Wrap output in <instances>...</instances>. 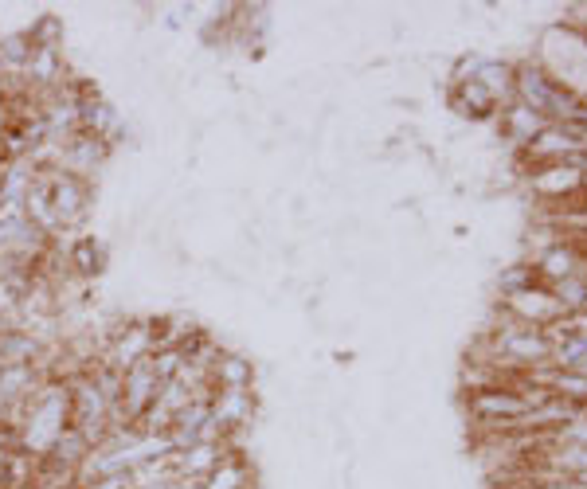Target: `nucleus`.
<instances>
[{
	"mask_svg": "<svg viewBox=\"0 0 587 489\" xmlns=\"http://www.w3.org/2000/svg\"><path fill=\"white\" fill-rule=\"evenodd\" d=\"M71 427V392L67 380H44L28 400V415L20 423V450L47 458L59 435Z\"/></svg>",
	"mask_w": 587,
	"mask_h": 489,
	"instance_id": "nucleus-1",
	"label": "nucleus"
},
{
	"mask_svg": "<svg viewBox=\"0 0 587 489\" xmlns=\"http://www.w3.org/2000/svg\"><path fill=\"white\" fill-rule=\"evenodd\" d=\"M47 180V196H51V208L63 223V231L79 235V227L94 216V188L83 184V180L67 177L59 169H40Z\"/></svg>",
	"mask_w": 587,
	"mask_h": 489,
	"instance_id": "nucleus-2",
	"label": "nucleus"
},
{
	"mask_svg": "<svg viewBox=\"0 0 587 489\" xmlns=\"http://www.w3.org/2000/svg\"><path fill=\"white\" fill-rule=\"evenodd\" d=\"M157 349V333H153V317H134V321H126L114 337H106V345H102V356H98V364H106V368H114V372H130L134 364L141 360H149Z\"/></svg>",
	"mask_w": 587,
	"mask_h": 489,
	"instance_id": "nucleus-3",
	"label": "nucleus"
},
{
	"mask_svg": "<svg viewBox=\"0 0 587 489\" xmlns=\"http://www.w3.org/2000/svg\"><path fill=\"white\" fill-rule=\"evenodd\" d=\"M521 157L533 161V169L537 165H584L587 145L580 137V126H544L541 134L521 149Z\"/></svg>",
	"mask_w": 587,
	"mask_h": 489,
	"instance_id": "nucleus-4",
	"label": "nucleus"
},
{
	"mask_svg": "<svg viewBox=\"0 0 587 489\" xmlns=\"http://www.w3.org/2000/svg\"><path fill=\"white\" fill-rule=\"evenodd\" d=\"M466 407H470V415L482 423L486 435H494L505 423H513V419H521V415L529 411L525 396H521L509 380H505V384H494V388H482V392H470V396H466Z\"/></svg>",
	"mask_w": 587,
	"mask_h": 489,
	"instance_id": "nucleus-5",
	"label": "nucleus"
},
{
	"mask_svg": "<svg viewBox=\"0 0 587 489\" xmlns=\"http://www.w3.org/2000/svg\"><path fill=\"white\" fill-rule=\"evenodd\" d=\"M501 310H505V317H513V321H521V325H533V329H548L552 321L564 317L560 298H556L552 286H544V282H533V286H525V290H517V294H505V298H501Z\"/></svg>",
	"mask_w": 587,
	"mask_h": 489,
	"instance_id": "nucleus-6",
	"label": "nucleus"
},
{
	"mask_svg": "<svg viewBox=\"0 0 587 489\" xmlns=\"http://www.w3.org/2000/svg\"><path fill=\"white\" fill-rule=\"evenodd\" d=\"M208 407H212V423L224 435H243V431H251L259 423V392L255 388H247V392H239V388H216Z\"/></svg>",
	"mask_w": 587,
	"mask_h": 489,
	"instance_id": "nucleus-7",
	"label": "nucleus"
},
{
	"mask_svg": "<svg viewBox=\"0 0 587 489\" xmlns=\"http://www.w3.org/2000/svg\"><path fill=\"white\" fill-rule=\"evenodd\" d=\"M529 184L548 204L576 200L580 192H587V161L584 165H537L529 173Z\"/></svg>",
	"mask_w": 587,
	"mask_h": 489,
	"instance_id": "nucleus-8",
	"label": "nucleus"
},
{
	"mask_svg": "<svg viewBox=\"0 0 587 489\" xmlns=\"http://www.w3.org/2000/svg\"><path fill=\"white\" fill-rule=\"evenodd\" d=\"M157 392H161V380L153 372V360H141V364H134L122 376V415H126L130 427H137V419L149 411V403L157 400Z\"/></svg>",
	"mask_w": 587,
	"mask_h": 489,
	"instance_id": "nucleus-9",
	"label": "nucleus"
},
{
	"mask_svg": "<svg viewBox=\"0 0 587 489\" xmlns=\"http://www.w3.org/2000/svg\"><path fill=\"white\" fill-rule=\"evenodd\" d=\"M259 384V368L247 353H235V349H224L220 360L212 364V388H255Z\"/></svg>",
	"mask_w": 587,
	"mask_h": 489,
	"instance_id": "nucleus-10",
	"label": "nucleus"
},
{
	"mask_svg": "<svg viewBox=\"0 0 587 489\" xmlns=\"http://www.w3.org/2000/svg\"><path fill=\"white\" fill-rule=\"evenodd\" d=\"M497 122H501V134L509 137L517 149H525V145H529V141H533V137L548 126L537 110H529V106H525V102H517V98H513L509 106H501Z\"/></svg>",
	"mask_w": 587,
	"mask_h": 489,
	"instance_id": "nucleus-11",
	"label": "nucleus"
},
{
	"mask_svg": "<svg viewBox=\"0 0 587 489\" xmlns=\"http://www.w3.org/2000/svg\"><path fill=\"white\" fill-rule=\"evenodd\" d=\"M200 489H255V466L247 454H224L220 466L200 482Z\"/></svg>",
	"mask_w": 587,
	"mask_h": 489,
	"instance_id": "nucleus-12",
	"label": "nucleus"
},
{
	"mask_svg": "<svg viewBox=\"0 0 587 489\" xmlns=\"http://www.w3.org/2000/svg\"><path fill=\"white\" fill-rule=\"evenodd\" d=\"M533 282H541L533 263H513V267H505L501 274H497V290H501V298H505V294H517V290H525V286H533Z\"/></svg>",
	"mask_w": 587,
	"mask_h": 489,
	"instance_id": "nucleus-13",
	"label": "nucleus"
},
{
	"mask_svg": "<svg viewBox=\"0 0 587 489\" xmlns=\"http://www.w3.org/2000/svg\"><path fill=\"white\" fill-rule=\"evenodd\" d=\"M12 450H20V435H16V427L0 423V454H12Z\"/></svg>",
	"mask_w": 587,
	"mask_h": 489,
	"instance_id": "nucleus-14",
	"label": "nucleus"
},
{
	"mask_svg": "<svg viewBox=\"0 0 587 489\" xmlns=\"http://www.w3.org/2000/svg\"><path fill=\"white\" fill-rule=\"evenodd\" d=\"M149 489H177V482H169V486H149Z\"/></svg>",
	"mask_w": 587,
	"mask_h": 489,
	"instance_id": "nucleus-15",
	"label": "nucleus"
},
{
	"mask_svg": "<svg viewBox=\"0 0 587 489\" xmlns=\"http://www.w3.org/2000/svg\"><path fill=\"white\" fill-rule=\"evenodd\" d=\"M580 372H584V376H587V360H584V364H580Z\"/></svg>",
	"mask_w": 587,
	"mask_h": 489,
	"instance_id": "nucleus-16",
	"label": "nucleus"
},
{
	"mask_svg": "<svg viewBox=\"0 0 587 489\" xmlns=\"http://www.w3.org/2000/svg\"><path fill=\"white\" fill-rule=\"evenodd\" d=\"M584 419H587V407H584Z\"/></svg>",
	"mask_w": 587,
	"mask_h": 489,
	"instance_id": "nucleus-17",
	"label": "nucleus"
}]
</instances>
